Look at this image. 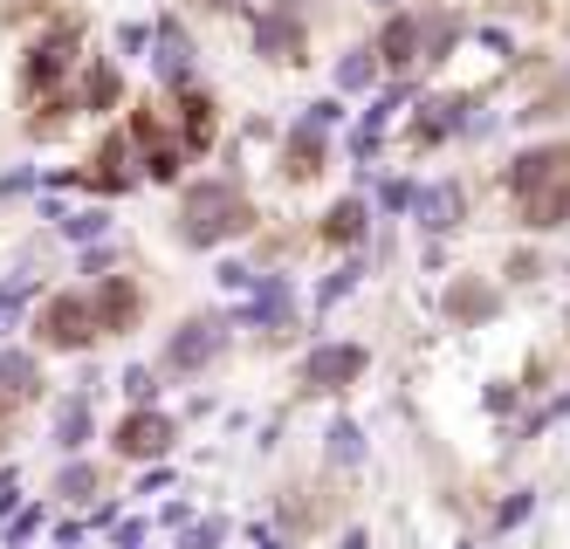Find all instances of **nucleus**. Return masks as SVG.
Listing matches in <instances>:
<instances>
[{"instance_id": "nucleus-1", "label": "nucleus", "mask_w": 570, "mask_h": 549, "mask_svg": "<svg viewBox=\"0 0 570 549\" xmlns=\"http://www.w3.org/2000/svg\"><path fill=\"white\" fill-rule=\"evenodd\" d=\"M509 193L522 206L529 234H557L570 227V145H537L509 165Z\"/></svg>"}, {"instance_id": "nucleus-2", "label": "nucleus", "mask_w": 570, "mask_h": 549, "mask_svg": "<svg viewBox=\"0 0 570 549\" xmlns=\"http://www.w3.org/2000/svg\"><path fill=\"white\" fill-rule=\"evenodd\" d=\"M248 227H255V206L234 179H207V186H193L179 199V241H193V247H220V241L248 234Z\"/></svg>"}, {"instance_id": "nucleus-3", "label": "nucleus", "mask_w": 570, "mask_h": 549, "mask_svg": "<svg viewBox=\"0 0 570 549\" xmlns=\"http://www.w3.org/2000/svg\"><path fill=\"white\" fill-rule=\"evenodd\" d=\"M76 49H83V21H56V28L35 35V41H28V56H21V97L35 104V97L62 90L69 69H76Z\"/></svg>"}, {"instance_id": "nucleus-4", "label": "nucleus", "mask_w": 570, "mask_h": 549, "mask_svg": "<svg viewBox=\"0 0 570 549\" xmlns=\"http://www.w3.org/2000/svg\"><path fill=\"white\" fill-rule=\"evenodd\" d=\"M145 49H151V76L166 82V90H186V82H193V35L173 14H158L145 28Z\"/></svg>"}, {"instance_id": "nucleus-5", "label": "nucleus", "mask_w": 570, "mask_h": 549, "mask_svg": "<svg viewBox=\"0 0 570 549\" xmlns=\"http://www.w3.org/2000/svg\"><path fill=\"white\" fill-rule=\"evenodd\" d=\"M138 310H145V295H138L131 275H97V295H90V323H97V336H125V330H138Z\"/></svg>"}, {"instance_id": "nucleus-6", "label": "nucleus", "mask_w": 570, "mask_h": 549, "mask_svg": "<svg viewBox=\"0 0 570 549\" xmlns=\"http://www.w3.org/2000/svg\"><path fill=\"white\" fill-rule=\"evenodd\" d=\"M255 49L268 62H303L309 56V28H303V14L289 8V0H275L268 14H255Z\"/></svg>"}, {"instance_id": "nucleus-7", "label": "nucleus", "mask_w": 570, "mask_h": 549, "mask_svg": "<svg viewBox=\"0 0 570 549\" xmlns=\"http://www.w3.org/2000/svg\"><path fill=\"white\" fill-rule=\"evenodd\" d=\"M35 330H42V344L49 351H83L97 323H90V295H56V303L35 316Z\"/></svg>"}, {"instance_id": "nucleus-8", "label": "nucleus", "mask_w": 570, "mask_h": 549, "mask_svg": "<svg viewBox=\"0 0 570 549\" xmlns=\"http://www.w3.org/2000/svg\"><path fill=\"white\" fill-rule=\"evenodd\" d=\"M83 179H90L97 193H131V186H138V145H131L125 131H110V138H104V145L90 151Z\"/></svg>"}, {"instance_id": "nucleus-9", "label": "nucleus", "mask_w": 570, "mask_h": 549, "mask_svg": "<svg viewBox=\"0 0 570 549\" xmlns=\"http://www.w3.org/2000/svg\"><path fill=\"white\" fill-rule=\"evenodd\" d=\"M364 364H372V357H364V344H316L309 364H303V385L309 392H344L351 378H364Z\"/></svg>"}, {"instance_id": "nucleus-10", "label": "nucleus", "mask_w": 570, "mask_h": 549, "mask_svg": "<svg viewBox=\"0 0 570 549\" xmlns=\"http://www.w3.org/2000/svg\"><path fill=\"white\" fill-rule=\"evenodd\" d=\"M220 344H227V323L220 316H193V323H179V336L166 344V364L173 371H199L207 357H220Z\"/></svg>"}, {"instance_id": "nucleus-11", "label": "nucleus", "mask_w": 570, "mask_h": 549, "mask_svg": "<svg viewBox=\"0 0 570 549\" xmlns=\"http://www.w3.org/2000/svg\"><path fill=\"white\" fill-rule=\"evenodd\" d=\"M173 97H179V145L186 151H207L214 131H220V104L207 90H193V82H186V90H173Z\"/></svg>"}, {"instance_id": "nucleus-12", "label": "nucleus", "mask_w": 570, "mask_h": 549, "mask_svg": "<svg viewBox=\"0 0 570 549\" xmlns=\"http://www.w3.org/2000/svg\"><path fill=\"white\" fill-rule=\"evenodd\" d=\"M173 447V419L166 412H131L125 427H117V453H131V460H151V453H166Z\"/></svg>"}, {"instance_id": "nucleus-13", "label": "nucleus", "mask_w": 570, "mask_h": 549, "mask_svg": "<svg viewBox=\"0 0 570 549\" xmlns=\"http://www.w3.org/2000/svg\"><path fill=\"white\" fill-rule=\"evenodd\" d=\"M420 21L426 14H392L385 28H379V69H405V62H420Z\"/></svg>"}, {"instance_id": "nucleus-14", "label": "nucleus", "mask_w": 570, "mask_h": 549, "mask_svg": "<svg viewBox=\"0 0 570 549\" xmlns=\"http://www.w3.org/2000/svg\"><path fill=\"white\" fill-rule=\"evenodd\" d=\"M117 104H125V76H117V62H110V56H97V62L83 69V90H76V110L104 117V110H117Z\"/></svg>"}, {"instance_id": "nucleus-15", "label": "nucleus", "mask_w": 570, "mask_h": 549, "mask_svg": "<svg viewBox=\"0 0 570 549\" xmlns=\"http://www.w3.org/2000/svg\"><path fill=\"white\" fill-rule=\"evenodd\" d=\"M323 173V124H296L289 145H282V179H316Z\"/></svg>"}, {"instance_id": "nucleus-16", "label": "nucleus", "mask_w": 570, "mask_h": 549, "mask_svg": "<svg viewBox=\"0 0 570 549\" xmlns=\"http://www.w3.org/2000/svg\"><path fill=\"white\" fill-rule=\"evenodd\" d=\"M364 220H372V206H364V199H337L331 214H323L316 241H323V247H357V241H364Z\"/></svg>"}, {"instance_id": "nucleus-17", "label": "nucleus", "mask_w": 570, "mask_h": 549, "mask_svg": "<svg viewBox=\"0 0 570 549\" xmlns=\"http://www.w3.org/2000/svg\"><path fill=\"white\" fill-rule=\"evenodd\" d=\"M413 206H420V220H426V234H446V227H461V186H426V193H413Z\"/></svg>"}, {"instance_id": "nucleus-18", "label": "nucleus", "mask_w": 570, "mask_h": 549, "mask_svg": "<svg viewBox=\"0 0 570 549\" xmlns=\"http://www.w3.org/2000/svg\"><path fill=\"white\" fill-rule=\"evenodd\" d=\"M248 316H255V323H268V330H289V282H282V275H262Z\"/></svg>"}, {"instance_id": "nucleus-19", "label": "nucleus", "mask_w": 570, "mask_h": 549, "mask_svg": "<svg viewBox=\"0 0 570 549\" xmlns=\"http://www.w3.org/2000/svg\"><path fill=\"white\" fill-rule=\"evenodd\" d=\"M35 385H42L35 357H28V351H0V399H28Z\"/></svg>"}, {"instance_id": "nucleus-20", "label": "nucleus", "mask_w": 570, "mask_h": 549, "mask_svg": "<svg viewBox=\"0 0 570 549\" xmlns=\"http://www.w3.org/2000/svg\"><path fill=\"white\" fill-rule=\"evenodd\" d=\"M488 310H495V295H488L481 282H454V295H446V316H454V323H474Z\"/></svg>"}, {"instance_id": "nucleus-21", "label": "nucleus", "mask_w": 570, "mask_h": 549, "mask_svg": "<svg viewBox=\"0 0 570 549\" xmlns=\"http://www.w3.org/2000/svg\"><path fill=\"white\" fill-rule=\"evenodd\" d=\"M56 440H62L69 453L90 440V399H69V405H62V419H56Z\"/></svg>"}, {"instance_id": "nucleus-22", "label": "nucleus", "mask_w": 570, "mask_h": 549, "mask_svg": "<svg viewBox=\"0 0 570 549\" xmlns=\"http://www.w3.org/2000/svg\"><path fill=\"white\" fill-rule=\"evenodd\" d=\"M372 76H379V56L372 49H351L337 62V90H372Z\"/></svg>"}, {"instance_id": "nucleus-23", "label": "nucleus", "mask_w": 570, "mask_h": 549, "mask_svg": "<svg viewBox=\"0 0 570 549\" xmlns=\"http://www.w3.org/2000/svg\"><path fill=\"white\" fill-rule=\"evenodd\" d=\"M56 494H69V501H83V494H97V468H62Z\"/></svg>"}, {"instance_id": "nucleus-24", "label": "nucleus", "mask_w": 570, "mask_h": 549, "mask_svg": "<svg viewBox=\"0 0 570 549\" xmlns=\"http://www.w3.org/2000/svg\"><path fill=\"white\" fill-rule=\"evenodd\" d=\"M104 227H110L104 214H62V234H69V241H90V234H104Z\"/></svg>"}, {"instance_id": "nucleus-25", "label": "nucleus", "mask_w": 570, "mask_h": 549, "mask_svg": "<svg viewBox=\"0 0 570 549\" xmlns=\"http://www.w3.org/2000/svg\"><path fill=\"white\" fill-rule=\"evenodd\" d=\"M331 460H357V427H351V419L331 427Z\"/></svg>"}, {"instance_id": "nucleus-26", "label": "nucleus", "mask_w": 570, "mask_h": 549, "mask_svg": "<svg viewBox=\"0 0 570 549\" xmlns=\"http://www.w3.org/2000/svg\"><path fill=\"white\" fill-rule=\"evenodd\" d=\"M125 392H131V399H138V405H145V399H151V371H145V364H131V371H125Z\"/></svg>"}, {"instance_id": "nucleus-27", "label": "nucleus", "mask_w": 570, "mask_h": 549, "mask_svg": "<svg viewBox=\"0 0 570 549\" xmlns=\"http://www.w3.org/2000/svg\"><path fill=\"white\" fill-rule=\"evenodd\" d=\"M379 199H385V206H392V214H399V206H413V186H405V179H392V186H385Z\"/></svg>"}, {"instance_id": "nucleus-28", "label": "nucleus", "mask_w": 570, "mask_h": 549, "mask_svg": "<svg viewBox=\"0 0 570 549\" xmlns=\"http://www.w3.org/2000/svg\"><path fill=\"white\" fill-rule=\"evenodd\" d=\"M117 49L138 56V49H145V28H138V21H131V28H117Z\"/></svg>"}, {"instance_id": "nucleus-29", "label": "nucleus", "mask_w": 570, "mask_h": 549, "mask_svg": "<svg viewBox=\"0 0 570 549\" xmlns=\"http://www.w3.org/2000/svg\"><path fill=\"white\" fill-rule=\"evenodd\" d=\"M214 542H220V522H207V529L193 536V549H214Z\"/></svg>"}, {"instance_id": "nucleus-30", "label": "nucleus", "mask_w": 570, "mask_h": 549, "mask_svg": "<svg viewBox=\"0 0 570 549\" xmlns=\"http://www.w3.org/2000/svg\"><path fill=\"white\" fill-rule=\"evenodd\" d=\"M14 509V474H0V516Z\"/></svg>"}, {"instance_id": "nucleus-31", "label": "nucleus", "mask_w": 570, "mask_h": 549, "mask_svg": "<svg viewBox=\"0 0 570 549\" xmlns=\"http://www.w3.org/2000/svg\"><path fill=\"white\" fill-rule=\"evenodd\" d=\"M207 8H240V0H207Z\"/></svg>"}, {"instance_id": "nucleus-32", "label": "nucleus", "mask_w": 570, "mask_h": 549, "mask_svg": "<svg viewBox=\"0 0 570 549\" xmlns=\"http://www.w3.org/2000/svg\"><path fill=\"white\" fill-rule=\"evenodd\" d=\"M262 549H282V542H262Z\"/></svg>"}, {"instance_id": "nucleus-33", "label": "nucleus", "mask_w": 570, "mask_h": 549, "mask_svg": "<svg viewBox=\"0 0 570 549\" xmlns=\"http://www.w3.org/2000/svg\"><path fill=\"white\" fill-rule=\"evenodd\" d=\"M379 8H392V0H379Z\"/></svg>"}]
</instances>
